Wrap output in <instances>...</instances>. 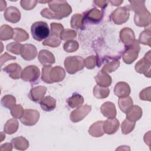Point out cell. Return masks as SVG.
Returning <instances> with one entry per match:
<instances>
[{
  "mask_svg": "<svg viewBox=\"0 0 151 151\" xmlns=\"http://www.w3.org/2000/svg\"><path fill=\"white\" fill-rule=\"evenodd\" d=\"M49 8L41 11L42 17L49 19H61L69 16L72 8L66 1H52L48 2Z\"/></svg>",
  "mask_w": 151,
  "mask_h": 151,
  "instance_id": "6da1fadb",
  "label": "cell"
},
{
  "mask_svg": "<svg viewBox=\"0 0 151 151\" xmlns=\"http://www.w3.org/2000/svg\"><path fill=\"white\" fill-rule=\"evenodd\" d=\"M31 31L33 38L38 41L47 39L50 35V29L48 24L44 21H37L32 24Z\"/></svg>",
  "mask_w": 151,
  "mask_h": 151,
  "instance_id": "7a4b0ae2",
  "label": "cell"
},
{
  "mask_svg": "<svg viewBox=\"0 0 151 151\" xmlns=\"http://www.w3.org/2000/svg\"><path fill=\"white\" fill-rule=\"evenodd\" d=\"M64 66L68 73L75 74L85 67L84 59L80 56H69L64 60Z\"/></svg>",
  "mask_w": 151,
  "mask_h": 151,
  "instance_id": "3957f363",
  "label": "cell"
},
{
  "mask_svg": "<svg viewBox=\"0 0 151 151\" xmlns=\"http://www.w3.org/2000/svg\"><path fill=\"white\" fill-rule=\"evenodd\" d=\"M125 47V50L122 53V58L126 64H130L138 57L139 52L140 50V45L138 40H136L132 45Z\"/></svg>",
  "mask_w": 151,
  "mask_h": 151,
  "instance_id": "277c9868",
  "label": "cell"
},
{
  "mask_svg": "<svg viewBox=\"0 0 151 151\" xmlns=\"http://www.w3.org/2000/svg\"><path fill=\"white\" fill-rule=\"evenodd\" d=\"M150 51H149L148 52L145 54L144 57L136 64L134 67L136 72L140 74H143L147 77H150Z\"/></svg>",
  "mask_w": 151,
  "mask_h": 151,
  "instance_id": "5b68a950",
  "label": "cell"
},
{
  "mask_svg": "<svg viewBox=\"0 0 151 151\" xmlns=\"http://www.w3.org/2000/svg\"><path fill=\"white\" fill-rule=\"evenodd\" d=\"M40 71L36 65H31L26 67L22 71L21 78L24 81L33 83L36 81L40 77Z\"/></svg>",
  "mask_w": 151,
  "mask_h": 151,
  "instance_id": "8992f818",
  "label": "cell"
},
{
  "mask_svg": "<svg viewBox=\"0 0 151 151\" xmlns=\"http://www.w3.org/2000/svg\"><path fill=\"white\" fill-rule=\"evenodd\" d=\"M129 15V11L126 6L119 7L112 12L110 15V18L114 24L121 25L125 23L128 20Z\"/></svg>",
  "mask_w": 151,
  "mask_h": 151,
  "instance_id": "52a82bcc",
  "label": "cell"
},
{
  "mask_svg": "<svg viewBox=\"0 0 151 151\" xmlns=\"http://www.w3.org/2000/svg\"><path fill=\"white\" fill-rule=\"evenodd\" d=\"M40 119V113L34 109H25L22 117L19 119L21 122L28 126L35 125Z\"/></svg>",
  "mask_w": 151,
  "mask_h": 151,
  "instance_id": "ba28073f",
  "label": "cell"
},
{
  "mask_svg": "<svg viewBox=\"0 0 151 151\" xmlns=\"http://www.w3.org/2000/svg\"><path fill=\"white\" fill-rule=\"evenodd\" d=\"M91 110V106L90 105H82L71 111L70 114V119L73 122L77 123L85 118Z\"/></svg>",
  "mask_w": 151,
  "mask_h": 151,
  "instance_id": "9c48e42d",
  "label": "cell"
},
{
  "mask_svg": "<svg viewBox=\"0 0 151 151\" xmlns=\"http://www.w3.org/2000/svg\"><path fill=\"white\" fill-rule=\"evenodd\" d=\"M150 13L145 8L143 11L135 13L134 17V21L136 25L140 27H145L150 24Z\"/></svg>",
  "mask_w": 151,
  "mask_h": 151,
  "instance_id": "30bf717a",
  "label": "cell"
},
{
  "mask_svg": "<svg viewBox=\"0 0 151 151\" xmlns=\"http://www.w3.org/2000/svg\"><path fill=\"white\" fill-rule=\"evenodd\" d=\"M5 19L11 23H17L21 19V12L19 9L13 6L8 7L4 14Z\"/></svg>",
  "mask_w": 151,
  "mask_h": 151,
  "instance_id": "8fae6325",
  "label": "cell"
},
{
  "mask_svg": "<svg viewBox=\"0 0 151 151\" xmlns=\"http://www.w3.org/2000/svg\"><path fill=\"white\" fill-rule=\"evenodd\" d=\"M47 88L45 86H39L35 87L31 89L28 97L29 98L34 102H40L43 99L46 92Z\"/></svg>",
  "mask_w": 151,
  "mask_h": 151,
  "instance_id": "7c38bea8",
  "label": "cell"
},
{
  "mask_svg": "<svg viewBox=\"0 0 151 151\" xmlns=\"http://www.w3.org/2000/svg\"><path fill=\"white\" fill-rule=\"evenodd\" d=\"M120 38L126 45H132L136 40L134 31L130 28H124L120 32Z\"/></svg>",
  "mask_w": 151,
  "mask_h": 151,
  "instance_id": "4fadbf2b",
  "label": "cell"
},
{
  "mask_svg": "<svg viewBox=\"0 0 151 151\" xmlns=\"http://www.w3.org/2000/svg\"><path fill=\"white\" fill-rule=\"evenodd\" d=\"M21 55L23 59L27 61L34 60L37 55V50L35 46L31 44L23 45Z\"/></svg>",
  "mask_w": 151,
  "mask_h": 151,
  "instance_id": "5bb4252c",
  "label": "cell"
},
{
  "mask_svg": "<svg viewBox=\"0 0 151 151\" xmlns=\"http://www.w3.org/2000/svg\"><path fill=\"white\" fill-rule=\"evenodd\" d=\"M84 16V19H87L88 22L91 23L99 22L103 18V11H100L97 8H94L85 13Z\"/></svg>",
  "mask_w": 151,
  "mask_h": 151,
  "instance_id": "9a60e30c",
  "label": "cell"
},
{
  "mask_svg": "<svg viewBox=\"0 0 151 151\" xmlns=\"http://www.w3.org/2000/svg\"><path fill=\"white\" fill-rule=\"evenodd\" d=\"M119 121L116 118L107 119L103 123V130L104 133L112 134L115 133L119 127Z\"/></svg>",
  "mask_w": 151,
  "mask_h": 151,
  "instance_id": "2e32d148",
  "label": "cell"
},
{
  "mask_svg": "<svg viewBox=\"0 0 151 151\" xmlns=\"http://www.w3.org/2000/svg\"><path fill=\"white\" fill-rule=\"evenodd\" d=\"M3 70L12 79L17 80L21 77L22 68L17 63H11L4 68Z\"/></svg>",
  "mask_w": 151,
  "mask_h": 151,
  "instance_id": "e0dca14e",
  "label": "cell"
},
{
  "mask_svg": "<svg viewBox=\"0 0 151 151\" xmlns=\"http://www.w3.org/2000/svg\"><path fill=\"white\" fill-rule=\"evenodd\" d=\"M114 93L119 98L127 97L130 93V87L126 82H118L114 86Z\"/></svg>",
  "mask_w": 151,
  "mask_h": 151,
  "instance_id": "ac0fdd59",
  "label": "cell"
},
{
  "mask_svg": "<svg viewBox=\"0 0 151 151\" xmlns=\"http://www.w3.org/2000/svg\"><path fill=\"white\" fill-rule=\"evenodd\" d=\"M100 111L107 119L114 118L116 116L117 111L115 105L110 101H107L103 103L100 107Z\"/></svg>",
  "mask_w": 151,
  "mask_h": 151,
  "instance_id": "d6986e66",
  "label": "cell"
},
{
  "mask_svg": "<svg viewBox=\"0 0 151 151\" xmlns=\"http://www.w3.org/2000/svg\"><path fill=\"white\" fill-rule=\"evenodd\" d=\"M38 58L40 63L44 65H51L55 62L54 54L47 50H41L39 52Z\"/></svg>",
  "mask_w": 151,
  "mask_h": 151,
  "instance_id": "ffe728a7",
  "label": "cell"
},
{
  "mask_svg": "<svg viewBox=\"0 0 151 151\" xmlns=\"http://www.w3.org/2000/svg\"><path fill=\"white\" fill-rule=\"evenodd\" d=\"M65 71L60 66H55L52 67L50 72V78L51 81L53 83L59 82L65 78Z\"/></svg>",
  "mask_w": 151,
  "mask_h": 151,
  "instance_id": "44dd1931",
  "label": "cell"
},
{
  "mask_svg": "<svg viewBox=\"0 0 151 151\" xmlns=\"http://www.w3.org/2000/svg\"><path fill=\"white\" fill-rule=\"evenodd\" d=\"M94 79L97 85L102 87H108L111 84V77L107 73L101 70L94 77Z\"/></svg>",
  "mask_w": 151,
  "mask_h": 151,
  "instance_id": "7402d4cb",
  "label": "cell"
},
{
  "mask_svg": "<svg viewBox=\"0 0 151 151\" xmlns=\"http://www.w3.org/2000/svg\"><path fill=\"white\" fill-rule=\"evenodd\" d=\"M126 119L130 121L136 122L142 116V110L137 105L132 106L126 113Z\"/></svg>",
  "mask_w": 151,
  "mask_h": 151,
  "instance_id": "603a6c76",
  "label": "cell"
},
{
  "mask_svg": "<svg viewBox=\"0 0 151 151\" xmlns=\"http://www.w3.org/2000/svg\"><path fill=\"white\" fill-rule=\"evenodd\" d=\"M39 103L41 109L45 111H52L56 107L55 99L50 96L45 97Z\"/></svg>",
  "mask_w": 151,
  "mask_h": 151,
  "instance_id": "cb8c5ba5",
  "label": "cell"
},
{
  "mask_svg": "<svg viewBox=\"0 0 151 151\" xmlns=\"http://www.w3.org/2000/svg\"><path fill=\"white\" fill-rule=\"evenodd\" d=\"M104 121H98L91 125L88 129V133L95 137H99L104 134L103 130Z\"/></svg>",
  "mask_w": 151,
  "mask_h": 151,
  "instance_id": "d4e9b609",
  "label": "cell"
},
{
  "mask_svg": "<svg viewBox=\"0 0 151 151\" xmlns=\"http://www.w3.org/2000/svg\"><path fill=\"white\" fill-rule=\"evenodd\" d=\"M11 142L13 147L17 150H25L29 147L28 140L22 136L13 138Z\"/></svg>",
  "mask_w": 151,
  "mask_h": 151,
  "instance_id": "484cf974",
  "label": "cell"
},
{
  "mask_svg": "<svg viewBox=\"0 0 151 151\" xmlns=\"http://www.w3.org/2000/svg\"><path fill=\"white\" fill-rule=\"evenodd\" d=\"M84 101L83 97L78 93L73 94V95L66 100L68 106L73 109L82 106L84 103Z\"/></svg>",
  "mask_w": 151,
  "mask_h": 151,
  "instance_id": "4316f807",
  "label": "cell"
},
{
  "mask_svg": "<svg viewBox=\"0 0 151 151\" xmlns=\"http://www.w3.org/2000/svg\"><path fill=\"white\" fill-rule=\"evenodd\" d=\"M120 65V61L117 58H113L112 60H109L106 61L101 71L110 73L116 71Z\"/></svg>",
  "mask_w": 151,
  "mask_h": 151,
  "instance_id": "83f0119b",
  "label": "cell"
},
{
  "mask_svg": "<svg viewBox=\"0 0 151 151\" xmlns=\"http://www.w3.org/2000/svg\"><path fill=\"white\" fill-rule=\"evenodd\" d=\"M14 29L8 25H2L0 28V39L6 41L13 38Z\"/></svg>",
  "mask_w": 151,
  "mask_h": 151,
  "instance_id": "f1b7e54d",
  "label": "cell"
},
{
  "mask_svg": "<svg viewBox=\"0 0 151 151\" xmlns=\"http://www.w3.org/2000/svg\"><path fill=\"white\" fill-rule=\"evenodd\" d=\"M110 94V90L108 87L96 85L93 88V95L98 99H103L107 97Z\"/></svg>",
  "mask_w": 151,
  "mask_h": 151,
  "instance_id": "f546056e",
  "label": "cell"
},
{
  "mask_svg": "<svg viewBox=\"0 0 151 151\" xmlns=\"http://www.w3.org/2000/svg\"><path fill=\"white\" fill-rule=\"evenodd\" d=\"M19 127V123L17 120L14 119H11L8 120L4 125V132L8 134H12L15 133Z\"/></svg>",
  "mask_w": 151,
  "mask_h": 151,
  "instance_id": "4dcf8cb0",
  "label": "cell"
},
{
  "mask_svg": "<svg viewBox=\"0 0 151 151\" xmlns=\"http://www.w3.org/2000/svg\"><path fill=\"white\" fill-rule=\"evenodd\" d=\"M84 16L80 14H76L72 16L70 21V25L73 28H84Z\"/></svg>",
  "mask_w": 151,
  "mask_h": 151,
  "instance_id": "1f68e13d",
  "label": "cell"
},
{
  "mask_svg": "<svg viewBox=\"0 0 151 151\" xmlns=\"http://www.w3.org/2000/svg\"><path fill=\"white\" fill-rule=\"evenodd\" d=\"M12 39L17 42L25 41L29 39V34L21 28H15Z\"/></svg>",
  "mask_w": 151,
  "mask_h": 151,
  "instance_id": "d6a6232c",
  "label": "cell"
},
{
  "mask_svg": "<svg viewBox=\"0 0 151 151\" xmlns=\"http://www.w3.org/2000/svg\"><path fill=\"white\" fill-rule=\"evenodd\" d=\"M118 104L120 109L124 113L127 112V111L133 106V101L132 98L129 96L119 98L118 100Z\"/></svg>",
  "mask_w": 151,
  "mask_h": 151,
  "instance_id": "836d02e7",
  "label": "cell"
},
{
  "mask_svg": "<svg viewBox=\"0 0 151 151\" xmlns=\"http://www.w3.org/2000/svg\"><path fill=\"white\" fill-rule=\"evenodd\" d=\"M130 5L126 6V7L128 9V10H132L135 13H138L146 8L145 3V1H130Z\"/></svg>",
  "mask_w": 151,
  "mask_h": 151,
  "instance_id": "e575fe53",
  "label": "cell"
},
{
  "mask_svg": "<svg viewBox=\"0 0 151 151\" xmlns=\"http://www.w3.org/2000/svg\"><path fill=\"white\" fill-rule=\"evenodd\" d=\"M42 45L51 47L52 48H55L58 47L61 44L60 37L51 34L47 39H45L42 42Z\"/></svg>",
  "mask_w": 151,
  "mask_h": 151,
  "instance_id": "d590c367",
  "label": "cell"
},
{
  "mask_svg": "<svg viewBox=\"0 0 151 151\" xmlns=\"http://www.w3.org/2000/svg\"><path fill=\"white\" fill-rule=\"evenodd\" d=\"M138 42L143 45L151 46V31L149 28L144 30L140 33Z\"/></svg>",
  "mask_w": 151,
  "mask_h": 151,
  "instance_id": "8d00e7d4",
  "label": "cell"
},
{
  "mask_svg": "<svg viewBox=\"0 0 151 151\" xmlns=\"http://www.w3.org/2000/svg\"><path fill=\"white\" fill-rule=\"evenodd\" d=\"M1 104L4 107L11 110L16 105V99L12 95H5L1 99Z\"/></svg>",
  "mask_w": 151,
  "mask_h": 151,
  "instance_id": "74e56055",
  "label": "cell"
},
{
  "mask_svg": "<svg viewBox=\"0 0 151 151\" xmlns=\"http://www.w3.org/2000/svg\"><path fill=\"white\" fill-rule=\"evenodd\" d=\"M23 45L19 42H11L8 44L6 47V49L8 51L15 54L16 55L21 54L22 50Z\"/></svg>",
  "mask_w": 151,
  "mask_h": 151,
  "instance_id": "f35d334b",
  "label": "cell"
},
{
  "mask_svg": "<svg viewBox=\"0 0 151 151\" xmlns=\"http://www.w3.org/2000/svg\"><path fill=\"white\" fill-rule=\"evenodd\" d=\"M136 125V122H132L127 119H125L121 125V129L122 133L124 134H127L130 133L134 128Z\"/></svg>",
  "mask_w": 151,
  "mask_h": 151,
  "instance_id": "ab89813d",
  "label": "cell"
},
{
  "mask_svg": "<svg viewBox=\"0 0 151 151\" xmlns=\"http://www.w3.org/2000/svg\"><path fill=\"white\" fill-rule=\"evenodd\" d=\"M79 47L78 43L77 41L69 40L67 41L63 46L64 50L67 52H73L78 50Z\"/></svg>",
  "mask_w": 151,
  "mask_h": 151,
  "instance_id": "60d3db41",
  "label": "cell"
},
{
  "mask_svg": "<svg viewBox=\"0 0 151 151\" xmlns=\"http://www.w3.org/2000/svg\"><path fill=\"white\" fill-rule=\"evenodd\" d=\"M52 68L51 65H45L42 68V76L41 78L43 81L46 83H52L50 78V72Z\"/></svg>",
  "mask_w": 151,
  "mask_h": 151,
  "instance_id": "b9f144b4",
  "label": "cell"
},
{
  "mask_svg": "<svg viewBox=\"0 0 151 151\" xmlns=\"http://www.w3.org/2000/svg\"><path fill=\"white\" fill-rule=\"evenodd\" d=\"M77 36V33L74 30L70 29H64L60 35L61 40L66 41L68 40H71L72 38H76Z\"/></svg>",
  "mask_w": 151,
  "mask_h": 151,
  "instance_id": "7bdbcfd3",
  "label": "cell"
},
{
  "mask_svg": "<svg viewBox=\"0 0 151 151\" xmlns=\"http://www.w3.org/2000/svg\"><path fill=\"white\" fill-rule=\"evenodd\" d=\"M24 110L21 104H16L11 109V114L15 119H20L23 115Z\"/></svg>",
  "mask_w": 151,
  "mask_h": 151,
  "instance_id": "ee69618b",
  "label": "cell"
},
{
  "mask_svg": "<svg viewBox=\"0 0 151 151\" xmlns=\"http://www.w3.org/2000/svg\"><path fill=\"white\" fill-rule=\"evenodd\" d=\"M51 26V34H54L60 37V35L64 30V27L60 23L52 22L50 24Z\"/></svg>",
  "mask_w": 151,
  "mask_h": 151,
  "instance_id": "f6af8a7d",
  "label": "cell"
},
{
  "mask_svg": "<svg viewBox=\"0 0 151 151\" xmlns=\"http://www.w3.org/2000/svg\"><path fill=\"white\" fill-rule=\"evenodd\" d=\"M98 64V59L94 55H91L87 57L84 60L85 67L88 69H92Z\"/></svg>",
  "mask_w": 151,
  "mask_h": 151,
  "instance_id": "bcb514c9",
  "label": "cell"
},
{
  "mask_svg": "<svg viewBox=\"0 0 151 151\" xmlns=\"http://www.w3.org/2000/svg\"><path fill=\"white\" fill-rule=\"evenodd\" d=\"M37 1H21L20 4L25 10H31L37 5Z\"/></svg>",
  "mask_w": 151,
  "mask_h": 151,
  "instance_id": "7dc6e473",
  "label": "cell"
},
{
  "mask_svg": "<svg viewBox=\"0 0 151 151\" xmlns=\"http://www.w3.org/2000/svg\"><path fill=\"white\" fill-rule=\"evenodd\" d=\"M139 97L142 100L150 101V87L143 89L139 94Z\"/></svg>",
  "mask_w": 151,
  "mask_h": 151,
  "instance_id": "c3c4849f",
  "label": "cell"
},
{
  "mask_svg": "<svg viewBox=\"0 0 151 151\" xmlns=\"http://www.w3.org/2000/svg\"><path fill=\"white\" fill-rule=\"evenodd\" d=\"M16 57H14L11 55H9V54H8L7 52H5L3 55H2L0 57V62H1V67L2 66V65L4 64V63H5V62H6V61L8 60H15Z\"/></svg>",
  "mask_w": 151,
  "mask_h": 151,
  "instance_id": "681fc988",
  "label": "cell"
},
{
  "mask_svg": "<svg viewBox=\"0 0 151 151\" xmlns=\"http://www.w3.org/2000/svg\"><path fill=\"white\" fill-rule=\"evenodd\" d=\"M94 4H96L97 6H99L102 9H104L108 4L109 1H94Z\"/></svg>",
  "mask_w": 151,
  "mask_h": 151,
  "instance_id": "f907efd6",
  "label": "cell"
},
{
  "mask_svg": "<svg viewBox=\"0 0 151 151\" xmlns=\"http://www.w3.org/2000/svg\"><path fill=\"white\" fill-rule=\"evenodd\" d=\"M12 143H4L2 145H1V147H0V149L2 151H4V150H8V151H11L12 150Z\"/></svg>",
  "mask_w": 151,
  "mask_h": 151,
  "instance_id": "816d5d0a",
  "label": "cell"
},
{
  "mask_svg": "<svg viewBox=\"0 0 151 151\" xmlns=\"http://www.w3.org/2000/svg\"><path fill=\"white\" fill-rule=\"evenodd\" d=\"M0 3H1V5H0V10H1V11H4V10L6 8V3L5 1H2V0H1V1H0Z\"/></svg>",
  "mask_w": 151,
  "mask_h": 151,
  "instance_id": "f5cc1de1",
  "label": "cell"
},
{
  "mask_svg": "<svg viewBox=\"0 0 151 151\" xmlns=\"http://www.w3.org/2000/svg\"><path fill=\"white\" fill-rule=\"evenodd\" d=\"M110 2L114 6H119L123 2V1H110Z\"/></svg>",
  "mask_w": 151,
  "mask_h": 151,
  "instance_id": "db71d44e",
  "label": "cell"
},
{
  "mask_svg": "<svg viewBox=\"0 0 151 151\" xmlns=\"http://www.w3.org/2000/svg\"><path fill=\"white\" fill-rule=\"evenodd\" d=\"M1 141L2 142V141L4 140V138H5V134H4V133H3V132H1Z\"/></svg>",
  "mask_w": 151,
  "mask_h": 151,
  "instance_id": "11a10c76",
  "label": "cell"
}]
</instances>
